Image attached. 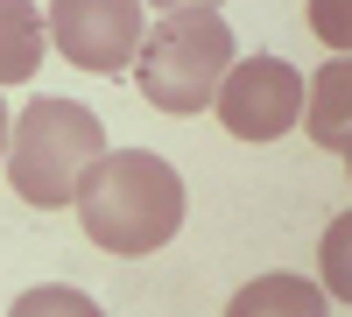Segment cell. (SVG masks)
I'll use <instances>...</instances> for the list:
<instances>
[{
  "label": "cell",
  "instance_id": "cell-1",
  "mask_svg": "<svg viewBox=\"0 0 352 317\" xmlns=\"http://www.w3.org/2000/svg\"><path fill=\"white\" fill-rule=\"evenodd\" d=\"M71 205L85 219V233H92V247L141 261V254H155V247L176 240L190 197H184L176 162H162L155 149H106L92 162V177L78 184Z\"/></svg>",
  "mask_w": 352,
  "mask_h": 317
},
{
  "label": "cell",
  "instance_id": "cell-2",
  "mask_svg": "<svg viewBox=\"0 0 352 317\" xmlns=\"http://www.w3.org/2000/svg\"><path fill=\"white\" fill-rule=\"evenodd\" d=\"M106 155V127L92 106L78 99H36L21 106V120L8 127V184L21 205H43V212H64L78 184L92 177V162Z\"/></svg>",
  "mask_w": 352,
  "mask_h": 317
},
{
  "label": "cell",
  "instance_id": "cell-3",
  "mask_svg": "<svg viewBox=\"0 0 352 317\" xmlns=\"http://www.w3.org/2000/svg\"><path fill=\"white\" fill-rule=\"evenodd\" d=\"M232 28L219 8H190V14H162L155 28H141L134 50V85L155 113H204L219 92V78L232 64Z\"/></svg>",
  "mask_w": 352,
  "mask_h": 317
},
{
  "label": "cell",
  "instance_id": "cell-4",
  "mask_svg": "<svg viewBox=\"0 0 352 317\" xmlns=\"http://www.w3.org/2000/svg\"><path fill=\"white\" fill-rule=\"evenodd\" d=\"M212 113L240 141H282L303 120V71L289 56H232L212 92Z\"/></svg>",
  "mask_w": 352,
  "mask_h": 317
},
{
  "label": "cell",
  "instance_id": "cell-5",
  "mask_svg": "<svg viewBox=\"0 0 352 317\" xmlns=\"http://www.w3.org/2000/svg\"><path fill=\"white\" fill-rule=\"evenodd\" d=\"M50 43L71 56L78 71H127L134 50H141V0H50Z\"/></svg>",
  "mask_w": 352,
  "mask_h": 317
},
{
  "label": "cell",
  "instance_id": "cell-6",
  "mask_svg": "<svg viewBox=\"0 0 352 317\" xmlns=\"http://www.w3.org/2000/svg\"><path fill=\"white\" fill-rule=\"evenodd\" d=\"M226 317H324V289L310 275H254L247 289H232Z\"/></svg>",
  "mask_w": 352,
  "mask_h": 317
},
{
  "label": "cell",
  "instance_id": "cell-7",
  "mask_svg": "<svg viewBox=\"0 0 352 317\" xmlns=\"http://www.w3.org/2000/svg\"><path fill=\"white\" fill-rule=\"evenodd\" d=\"M43 8L36 0H0V85H28L43 64Z\"/></svg>",
  "mask_w": 352,
  "mask_h": 317
},
{
  "label": "cell",
  "instance_id": "cell-8",
  "mask_svg": "<svg viewBox=\"0 0 352 317\" xmlns=\"http://www.w3.org/2000/svg\"><path fill=\"white\" fill-rule=\"evenodd\" d=\"M345 92H352L345 56H331V64L317 71V85H303V120L317 134V149H331V155H345Z\"/></svg>",
  "mask_w": 352,
  "mask_h": 317
},
{
  "label": "cell",
  "instance_id": "cell-9",
  "mask_svg": "<svg viewBox=\"0 0 352 317\" xmlns=\"http://www.w3.org/2000/svg\"><path fill=\"white\" fill-rule=\"evenodd\" d=\"M8 317H106L85 289H71V282H43V289H21Z\"/></svg>",
  "mask_w": 352,
  "mask_h": 317
},
{
  "label": "cell",
  "instance_id": "cell-10",
  "mask_svg": "<svg viewBox=\"0 0 352 317\" xmlns=\"http://www.w3.org/2000/svg\"><path fill=\"white\" fill-rule=\"evenodd\" d=\"M324 296H345L352 289V275H345V219L331 226V240H324V282H317Z\"/></svg>",
  "mask_w": 352,
  "mask_h": 317
},
{
  "label": "cell",
  "instance_id": "cell-11",
  "mask_svg": "<svg viewBox=\"0 0 352 317\" xmlns=\"http://www.w3.org/2000/svg\"><path fill=\"white\" fill-rule=\"evenodd\" d=\"M310 28L324 36V50H345V0H310Z\"/></svg>",
  "mask_w": 352,
  "mask_h": 317
},
{
  "label": "cell",
  "instance_id": "cell-12",
  "mask_svg": "<svg viewBox=\"0 0 352 317\" xmlns=\"http://www.w3.org/2000/svg\"><path fill=\"white\" fill-rule=\"evenodd\" d=\"M141 8H155V14H190V8H219V0H141Z\"/></svg>",
  "mask_w": 352,
  "mask_h": 317
},
{
  "label": "cell",
  "instance_id": "cell-13",
  "mask_svg": "<svg viewBox=\"0 0 352 317\" xmlns=\"http://www.w3.org/2000/svg\"><path fill=\"white\" fill-rule=\"evenodd\" d=\"M8 127H14V120H8V99H0V155H8Z\"/></svg>",
  "mask_w": 352,
  "mask_h": 317
}]
</instances>
